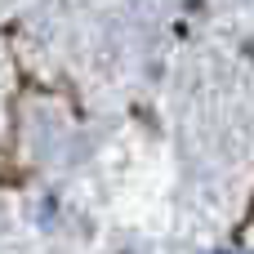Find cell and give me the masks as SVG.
I'll return each instance as SVG.
<instances>
[{
  "instance_id": "1",
  "label": "cell",
  "mask_w": 254,
  "mask_h": 254,
  "mask_svg": "<svg viewBox=\"0 0 254 254\" xmlns=\"http://www.w3.org/2000/svg\"><path fill=\"white\" fill-rule=\"evenodd\" d=\"M210 254H241V250H210Z\"/></svg>"
}]
</instances>
